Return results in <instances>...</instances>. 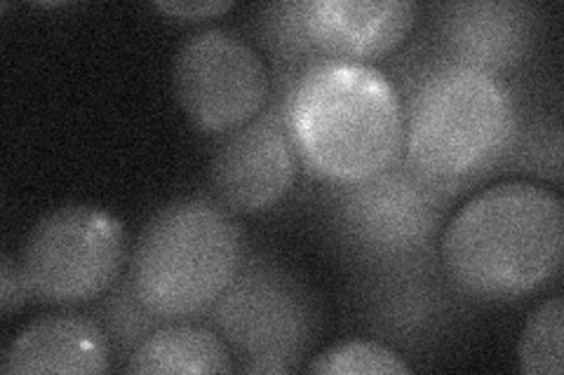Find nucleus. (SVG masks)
<instances>
[{"label": "nucleus", "instance_id": "nucleus-1", "mask_svg": "<svg viewBox=\"0 0 564 375\" xmlns=\"http://www.w3.org/2000/svg\"><path fill=\"white\" fill-rule=\"evenodd\" d=\"M302 165L334 186L360 184L404 153V101L369 64L317 62L282 97Z\"/></svg>", "mask_w": 564, "mask_h": 375}, {"label": "nucleus", "instance_id": "nucleus-2", "mask_svg": "<svg viewBox=\"0 0 564 375\" xmlns=\"http://www.w3.org/2000/svg\"><path fill=\"white\" fill-rule=\"evenodd\" d=\"M564 258V205L557 192L508 181L458 207L440 242L449 282L468 296L513 300L543 289Z\"/></svg>", "mask_w": 564, "mask_h": 375}, {"label": "nucleus", "instance_id": "nucleus-3", "mask_svg": "<svg viewBox=\"0 0 564 375\" xmlns=\"http://www.w3.org/2000/svg\"><path fill=\"white\" fill-rule=\"evenodd\" d=\"M518 106L499 76L443 62L423 74L404 103L408 165L440 188L487 176L516 148Z\"/></svg>", "mask_w": 564, "mask_h": 375}, {"label": "nucleus", "instance_id": "nucleus-4", "mask_svg": "<svg viewBox=\"0 0 564 375\" xmlns=\"http://www.w3.org/2000/svg\"><path fill=\"white\" fill-rule=\"evenodd\" d=\"M242 267L231 213L205 198L174 200L139 232L130 287L158 319H186L215 308Z\"/></svg>", "mask_w": 564, "mask_h": 375}, {"label": "nucleus", "instance_id": "nucleus-5", "mask_svg": "<svg viewBox=\"0 0 564 375\" xmlns=\"http://www.w3.org/2000/svg\"><path fill=\"white\" fill-rule=\"evenodd\" d=\"M126 256L118 217L95 205H64L31 228L20 267L29 298L68 308L109 291Z\"/></svg>", "mask_w": 564, "mask_h": 375}, {"label": "nucleus", "instance_id": "nucleus-6", "mask_svg": "<svg viewBox=\"0 0 564 375\" xmlns=\"http://www.w3.org/2000/svg\"><path fill=\"white\" fill-rule=\"evenodd\" d=\"M172 85L188 120L209 134L245 128L263 113L271 97L263 57L226 29L191 35L174 57Z\"/></svg>", "mask_w": 564, "mask_h": 375}, {"label": "nucleus", "instance_id": "nucleus-7", "mask_svg": "<svg viewBox=\"0 0 564 375\" xmlns=\"http://www.w3.org/2000/svg\"><path fill=\"white\" fill-rule=\"evenodd\" d=\"M339 188V223L362 254L383 261L416 256L431 244L452 190L414 172L408 159Z\"/></svg>", "mask_w": 564, "mask_h": 375}, {"label": "nucleus", "instance_id": "nucleus-8", "mask_svg": "<svg viewBox=\"0 0 564 375\" xmlns=\"http://www.w3.org/2000/svg\"><path fill=\"white\" fill-rule=\"evenodd\" d=\"M219 329L250 362V373H290L292 360L304 350L308 310L296 287L267 267L238 275L215 302Z\"/></svg>", "mask_w": 564, "mask_h": 375}, {"label": "nucleus", "instance_id": "nucleus-9", "mask_svg": "<svg viewBox=\"0 0 564 375\" xmlns=\"http://www.w3.org/2000/svg\"><path fill=\"white\" fill-rule=\"evenodd\" d=\"M302 159L294 148L280 106L245 128L226 134L209 167V184L221 207L259 213L292 190Z\"/></svg>", "mask_w": 564, "mask_h": 375}, {"label": "nucleus", "instance_id": "nucleus-10", "mask_svg": "<svg viewBox=\"0 0 564 375\" xmlns=\"http://www.w3.org/2000/svg\"><path fill=\"white\" fill-rule=\"evenodd\" d=\"M306 38L317 62L367 64L391 55L416 22L408 0H308L302 3Z\"/></svg>", "mask_w": 564, "mask_h": 375}, {"label": "nucleus", "instance_id": "nucleus-11", "mask_svg": "<svg viewBox=\"0 0 564 375\" xmlns=\"http://www.w3.org/2000/svg\"><path fill=\"white\" fill-rule=\"evenodd\" d=\"M109 368V335L83 315L33 319L12 338L0 360V373L6 375H97Z\"/></svg>", "mask_w": 564, "mask_h": 375}, {"label": "nucleus", "instance_id": "nucleus-12", "mask_svg": "<svg viewBox=\"0 0 564 375\" xmlns=\"http://www.w3.org/2000/svg\"><path fill=\"white\" fill-rule=\"evenodd\" d=\"M443 35L447 62L499 76L524 59L534 35L532 10L522 3L478 0L445 8Z\"/></svg>", "mask_w": 564, "mask_h": 375}, {"label": "nucleus", "instance_id": "nucleus-13", "mask_svg": "<svg viewBox=\"0 0 564 375\" xmlns=\"http://www.w3.org/2000/svg\"><path fill=\"white\" fill-rule=\"evenodd\" d=\"M128 373H231L234 354L221 335L203 327L170 324L151 331L128 354Z\"/></svg>", "mask_w": 564, "mask_h": 375}, {"label": "nucleus", "instance_id": "nucleus-14", "mask_svg": "<svg viewBox=\"0 0 564 375\" xmlns=\"http://www.w3.org/2000/svg\"><path fill=\"white\" fill-rule=\"evenodd\" d=\"M564 300L553 296L527 319L518 343L520 371L527 375H562L564 373Z\"/></svg>", "mask_w": 564, "mask_h": 375}, {"label": "nucleus", "instance_id": "nucleus-15", "mask_svg": "<svg viewBox=\"0 0 564 375\" xmlns=\"http://www.w3.org/2000/svg\"><path fill=\"white\" fill-rule=\"evenodd\" d=\"M308 371L323 375H408L412 366L381 343L348 341L317 354Z\"/></svg>", "mask_w": 564, "mask_h": 375}, {"label": "nucleus", "instance_id": "nucleus-16", "mask_svg": "<svg viewBox=\"0 0 564 375\" xmlns=\"http://www.w3.org/2000/svg\"><path fill=\"white\" fill-rule=\"evenodd\" d=\"M263 35L278 59H302L317 64L315 52L306 38L302 3H278L263 12Z\"/></svg>", "mask_w": 564, "mask_h": 375}, {"label": "nucleus", "instance_id": "nucleus-17", "mask_svg": "<svg viewBox=\"0 0 564 375\" xmlns=\"http://www.w3.org/2000/svg\"><path fill=\"white\" fill-rule=\"evenodd\" d=\"M534 132L536 134L529 136L522 144V148H513V151H522V165L529 167V172L560 181V172H562L560 124L555 122L553 128L543 124V128Z\"/></svg>", "mask_w": 564, "mask_h": 375}, {"label": "nucleus", "instance_id": "nucleus-18", "mask_svg": "<svg viewBox=\"0 0 564 375\" xmlns=\"http://www.w3.org/2000/svg\"><path fill=\"white\" fill-rule=\"evenodd\" d=\"M236 3L234 0H158L155 10L182 22H203L226 14Z\"/></svg>", "mask_w": 564, "mask_h": 375}, {"label": "nucleus", "instance_id": "nucleus-19", "mask_svg": "<svg viewBox=\"0 0 564 375\" xmlns=\"http://www.w3.org/2000/svg\"><path fill=\"white\" fill-rule=\"evenodd\" d=\"M29 298L26 282L22 275L20 263H14L10 254L3 256V265H0V312L3 317H10L14 310L24 306Z\"/></svg>", "mask_w": 564, "mask_h": 375}]
</instances>
